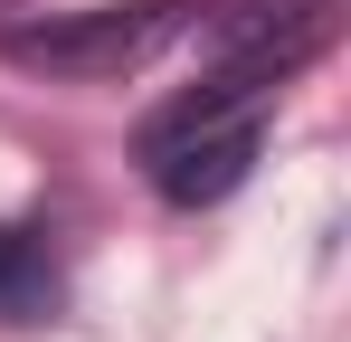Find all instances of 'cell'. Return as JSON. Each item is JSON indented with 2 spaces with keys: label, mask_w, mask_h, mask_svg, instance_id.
I'll return each instance as SVG.
<instances>
[{
  "label": "cell",
  "mask_w": 351,
  "mask_h": 342,
  "mask_svg": "<svg viewBox=\"0 0 351 342\" xmlns=\"http://www.w3.org/2000/svg\"><path fill=\"white\" fill-rule=\"evenodd\" d=\"M276 67H247V57H209V76L171 95L162 114H143L133 133V162L152 181L162 209H219L228 190H247V171L266 152V105H276Z\"/></svg>",
  "instance_id": "obj_1"
},
{
  "label": "cell",
  "mask_w": 351,
  "mask_h": 342,
  "mask_svg": "<svg viewBox=\"0 0 351 342\" xmlns=\"http://www.w3.org/2000/svg\"><path fill=\"white\" fill-rule=\"evenodd\" d=\"M58 304H66V276H58L48 228L0 219V323H48Z\"/></svg>",
  "instance_id": "obj_4"
},
{
  "label": "cell",
  "mask_w": 351,
  "mask_h": 342,
  "mask_svg": "<svg viewBox=\"0 0 351 342\" xmlns=\"http://www.w3.org/2000/svg\"><path fill=\"white\" fill-rule=\"evenodd\" d=\"M332 10L342 0H219V10H190V19L209 29V57H247V67L294 76L332 38Z\"/></svg>",
  "instance_id": "obj_3"
},
{
  "label": "cell",
  "mask_w": 351,
  "mask_h": 342,
  "mask_svg": "<svg viewBox=\"0 0 351 342\" xmlns=\"http://www.w3.org/2000/svg\"><path fill=\"white\" fill-rule=\"evenodd\" d=\"M180 29H190V0H105V10H66V19H19V29H0V48L10 67H38L66 86H114L133 67H152Z\"/></svg>",
  "instance_id": "obj_2"
}]
</instances>
